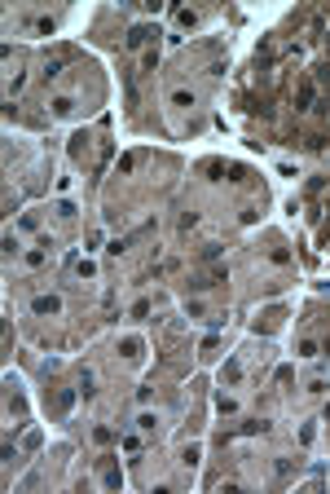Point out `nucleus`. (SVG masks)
I'll return each instance as SVG.
<instances>
[{"mask_svg": "<svg viewBox=\"0 0 330 494\" xmlns=\"http://www.w3.org/2000/svg\"><path fill=\"white\" fill-rule=\"evenodd\" d=\"M31 309H35V313H57V309H62V300H57V296H35Z\"/></svg>", "mask_w": 330, "mask_h": 494, "instance_id": "f257e3e1", "label": "nucleus"}, {"mask_svg": "<svg viewBox=\"0 0 330 494\" xmlns=\"http://www.w3.org/2000/svg\"><path fill=\"white\" fill-rule=\"evenodd\" d=\"M150 35H154L150 27H132V31H128V49H141V44L150 40Z\"/></svg>", "mask_w": 330, "mask_h": 494, "instance_id": "f03ea898", "label": "nucleus"}, {"mask_svg": "<svg viewBox=\"0 0 330 494\" xmlns=\"http://www.w3.org/2000/svg\"><path fill=\"white\" fill-rule=\"evenodd\" d=\"M62 66H66V57H53V62H44V80H53V75H62Z\"/></svg>", "mask_w": 330, "mask_h": 494, "instance_id": "7ed1b4c3", "label": "nucleus"}, {"mask_svg": "<svg viewBox=\"0 0 330 494\" xmlns=\"http://www.w3.org/2000/svg\"><path fill=\"white\" fill-rule=\"evenodd\" d=\"M119 349H123V358H137V353H141V340H132V335H128Z\"/></svg>", "mask_w": 330, "mask_h": 494, "instance_id": "20e7f679", "label": "nucleus"}, {"mask_svg": "<svg viewBox=\"0 0 330 494\" xmlns=\"http://www.w3.org/2000/svg\"><path fill=\"white\" fill-rule=\"evenodd\" d=\"M71 110H75V102H71V97H57V102H53V115H71Z\"/></svg>", "mask_w": 330, "mask_h": 494, "instance_id": "39448f33", "label": "nucleus"}, {"mask_svg": "<svg viewBox=\"0 0 330 494\" xmlns=\"http://www.w3.org/2000/svg\"><path fill=\"white\" fill-rule=\"evenodd\" d=\"M71 406H75V393H71V388H66V393L57 397V410H71Z\"/></svg>", "mask_w": 330, "mask_h": 494, "instance_id": "423d86ee", "label": "nucleus"}, {"mask_svg": "<svg viewBox=\"0 0 330 494\" xmlns=\"http://www.w3.org/2000/svg\"><path fill=\"white\" fill-rule=\"evenodd\" d=\"M299 106H304V110H313V84H304V93H299Z\"/></svg>", "mask_w": 330, "mask_h": 494, "instance_id": "0eeeda50", "label": "nucleus"}]
</instances>
